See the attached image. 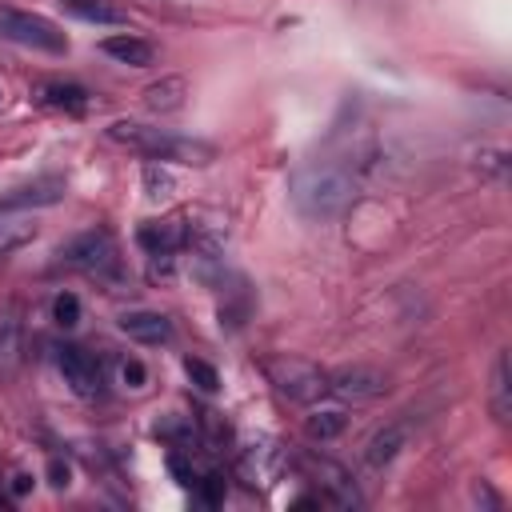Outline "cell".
Instances as JSON below:
<instances>
[{
  "label": "cell",
  "instance_id": "44dd1931",
  "mask_svg": "<svg viewBox=\"0 0 512 512\" xmlns=\"http://www.w3.org/2000/svg\"><path fill=\"white\" fill-rule=\"evenodd\" d=\"M176 192V176L164 164H144V196L148 200H168Z\"/></svg>",
  "mask_w": 512,
  "mask_h": 512
},
{
  "label": "cell",
  "instance_id": "d6986e66",
  "mask_svg": "<svg viewBox=\"0 0 512 512\" xmlns=\"http://www.w3.org/2000/svg\"><path fill=\"white\" fill-rule=\"evenodd\" d=\"M492 416L500 424L512 416V380H508V356L504 352L496 356V368H492Z\"/></svg>",
  "mask_w": 512,
  "mask_h": 512
},
{
  "label": "cell",
  "instance_id": "83f0119b",
  "mask_svg": "<svg viewBox=\"0 0 512 512\" xmlns=\"http://www.w3.org/2000/svg\"><path fill=\"white\" fill-rule=\"evenodd\" d=\"M28 484H32L28 476H16V484H12V492H28Z\"/></svg>",
  "mask_w": 512,
  "mask_h": 512
},
{
  "label": "cell",
  "instance_id": "ffe728a7",
  "mask_svg": "<svg viewBox=\"0 0 512 512\" xmlns=\"http://www.w3.org/2000/svg\"><path fill=\"white\" fill-rule=\"evenodd\" d=\"M68 4V12H76L80 20H92V24H124L128 16L116 8V4H108V0H64Z\"/></svg>",
  "mask_w": 512,
  "mask_h": 512
},
{
  "label": "cell",
  "instance_id": "30bf717a",
  "mask_svg": "<svg viewBox=\"0 0 512 512\" xmlns=\"http://www.w3.org/2000/svg\"><path fill=\"white\" fill-rule=\"evenodd\" d=\"M20 336H24V324H20V304L16 300H0V380H8L20 364Z\"/></svg>",
  "mask_w": 512,
  "mask_h": 512
},
{
  "label": "cell",
  "instance_id": "5bb4252c",
  "mask_svg": "<svg viewBox=\"0 0 512 512\" xmlns=\"http://www.w3.org/2000/svg\"><path fill=\"white\" fill-rule=\"evenodd\" d=\"M64 180L60 176H44V180H36V184H24V188H16L4 204L8 208H44V204H56V200H64Z\"/></svg>",
  "mask_w": 512,
  "mask_h": 512
},
{
  "label": "cell",
  "instance_id": "ba28073f",
  "mask_svg": "<svg viewBox=\"0 0 512 512\" xmlns=\"http://www.w3.org/2000/svg\"><path fill=\"white\" fill-rule=\"evenodd\" d=\"M328 392L340 396V400L364 404V400H376V396L388 392V376L372 364H348V368L328 372Z\"/></svg>",
  "mask_w": 512,
  "mask_h": 512
},
{
  "label": "cell",
  "instance_id": "603a6c76",
  "mask_svg": "<svg viewBox=\"0 0 512 512\" xmlns=\"http://www.w3.org/2000/svg\"><path fill=\"white\" fill-rule=\"evenodd\" d=\"M52 320H56L60 328H76V324H80V300H76L72 292H60V296L52 300Z\"/></svg>",
  "mask_w": 512,
  "mask_h": 512
},
{
  "label": "cell",
  "instance_id": "6da1fadb",
  "mask_svg": "<svg viewBox=\"0 0 512 512\" xmlns=\"http://www.w3.org/2000/svg\"><path fill=\"white\" fill-rule=\"evenodd\" d=\"M356 196V176L344 160L320 156L292 172V204L308 220H332L340 216Z\"/></svg>",
  "mask_w": 512,
  "mask_h": 512
},
{
  "label": "cell",
  "instance_id": "d4e9b609",
  "mask_svg": "<svg viewBox=\"0 0 512 512\" xmlns=\"http://www.w3.org/2000/svg\"><path fill=\"white\" fill-rule=\"evenodd\" d=\"M196 484H200V492H204L208 504H220V500H224V476H220V472H208V476L196 480Z\"/></svg>",
  "mask_w": 512,
  "mask_h": 512
},
{
  "label": "cell",
  "instance_id": "5b68a950",
  "mask_svg": "<svg viewBox=\"0 0 512 512\" xmlns=\"http://www.w3.org/2000/svg\"><path fill=\"white\" fill-rule=\"evenodd\" d=\"M60 264L80 268V272H92V276H116L120 272V252H116V240L104 228H92V232L72 236L60 248Z\"/></svg>",
  "mask_w": 512,
  "mask_h": 512
},
{
  "label": "cell",
  "instance_id": "7402d4cb",
  "mask_svg": "<svg viewBox=\"0 0 512 512\" xmlns=\"http://www.w3.org/2000/svg\"><path fill=\"white\" fill-rule=\"evenodd\" d=\"M344 424H348V416H344L340 408H324V412H312V416H308V436L332 440V436L344 432Z\"/></svg>",
  "mask_w": 512,
  "mask_h": 512
},
{
  "label": "cell",
  "instance_id": "52a82bcc",
  "mask_svg": "<svg viewBox=\"0 0 512 512\" xmlns=\"http://www.w3.org/2000/svg\"><path fill=\"white\" fill-rule=\"evenodd\" d=\"M284 448L272 440V436H260V440H252V444H244L240 448V460H236V472H240V480L248 484V488H268L280 472H284Z\"/></svg>",
  "mask_w": 512,
  "mask_h": 512
},
{
  "label": "cell",
  "instance_id": "cb8c5ba5",
  "mask_svg": "<svg viewBox=\"0 0 512 512\" xmlns=\"http://www.w3.org/2000/svg\"><path fill=\"white\" fill-rule=\"evenodd\" d=\"M184 372H188V376H192V384H196V388H204V392H216V388H220L216 368H212V364H204V360H192V356H188V360H184Z\"/></svg>",
  "mask_w": 512,
  "mask_h": 512
},
{
  "label": "cell",
  "instance_id": "277c9868",
  "mask_svg": "<svg viewBox=\"0 0 512 512\" xmlns=\"http://www.w3.org/2000/svg\"><path fill=\"white\" fill-rule=\"evenodd\" d=\"M268 380L276 384L280 396L296 400V404H312L328 392V372H320L316 364L308 360H296V356H280V360H268L264 364Z\"/></svg>",
  "mask_w": 512,
  "mask_h": 512
},
{
  "label": "cell",
  "instance_id": "ac0fdd59",
  "mask_svg": "<svg viewBox=\"0 0 512 512\" xmlns=\"http://www.w3.org/2000/svg\"><path fill=\"white\" fill-rule=\"evenodd\" d=\"M400 444H404V428L400 424H388V428H380L372 440H368V448H364V460L372 464V468H384L396 452H400Z\"/></svg>",
  "mask_w": 512,
  "mask_h": 512
},
{
  "label": "cell",
  "instance_id": "9c48e42d",
  "mask_svg": "<svg viewBox=\"0 0 512 512\" xmlns=\"http://www.w3.org/2000/svg\"><path fill=\"white\" fill-rule=\"evenodd\" d=\"M304 468L316 476L320 500L340 504V508H360V504H364V500H360V492H356V484H352V476H348L340 464H332V460H316V456H304Z\"/></svg>",
  "mask_w": 512,
  "mask_h": 512
},
{
  "label": "cell",
  "instance_id": "8992f818",
  "mask_svg": "<svg viewBox=\"0 0 512 512\" xmlns=\"http://www.w3.org/2000/svg\"><path fill=\"white\" fill-rule=\"evenodd\" d=\"M56 368L64 376V384L84 396V400H96L104 392V372H100V360L92 352H84L80 344H60L56 348Z\"/></svg>",
  "mask_w": 512,
  "mask_h": 512
},
{
  "label": "cell",
  "instance_id": "4fadbf2b",
  "mask_svg": "<svg viewBox=\"0 0 512 512\" xmlns=\"http://www.w3.org/2000/svg\"><path fill=\"white\" fill-rule=\"evenodd\" d=\"M32 236H36L32 216H28L24 208H8V204H0V256L24 248Z\"/></svg>",
  "mask_w": 512,
  "mask_h": 512
},
{
  "label": "cell",
  "instance_id": "8fae6325",
  "mask_svg": "<svg viewBox=\"0 0 512 512\" xmlns=\"http://www.w3.org/2000/svg\"><path fill=\"white\" fill-rule=\"evenodd\" d=\"M120 332L140 340V344H164L172 336V324L164 312H152V308H136V312H124L120 316Z\"/></svg>",
  "mask_w": 512,
  "mask_h": 512
},
{
  "label": "cell",
  "instance_id": "484cf974",
  "mask_svg": "<svg viewBox=\"0 0 512 512\" xmlns=\"http://www.w3.org/2000/svg\"><path fill=\"white\" fill-rule=\"evenodd\" d=\"M120 376H124L128 388H144V380H148V372H144L140 360H124V364H120Z\"/></svg>",
  "mask_w": 512,
  "mask_h": 512
},
{
  "label": "cell",
  "instance_id": "9a60e30c",
  "mask_svg": "<svg viewBox=\"0 0 512 512\" xmlns=\"http://www.w3.org/2000/svg\"><path fill=\"white\" fill-rule=\"evenodd\" d=\"M100 48L112 56V60H120V64H128V68H148L152 64V44L148 40H140V36H108V40H100Z\"/></svg>",
  "mask_w": 512,
  "mask_h": 512
},
{
  "label": "cell",
  "instance_id": "4316f807",
  "mask_svg": "<svg viewBox=\"0 0 512 512\" xmlns=\"http://www.w3.org/2000/svg\"><path fill=\"white\" fill-rule=\"evenodd\" d=\"M48 476H52L56 488H68V464H64V460H52V464H48Z\"/></svg>",
  "mask_w": 512,
  "mask_h": 512
},
{
  "label": "cell",
  "instance_id": "3957f363",
  "mask_svg": "<svg viewBox=\"0 0 512 512\" xmlns=\"http://www.w3.org/2000/svg\"><path fill=\"white\" fill-rule=\"evenodd\" d=\"M0 40H12V44H24V48H40V52H68V36L48 20V16H36V12H24V8H8L0 4Z\"/></svg>",
  "mask_w": 512,
  "mask_h": 512
},
{
  "label": "cell",
  "instance_id": "7c38bea8",
  "mask_svg": "<svg viewBox=\"0 0 512 512\" xmlns=\"http://www.w3.org/2000/svg\"><path fill=\"white\" fill-rule=\"evenodd\" d=\"M184 96H188V80L184 76H164L156 84L144 88V108L148 112H180L184 108Z\"/></svg>",
  "mask_w": 512,
  "mask_h": 512
},
{
  "label": "cell",
  "instance_id": "e0dca14e",
  "mask_svg": "<svg viewBox=\"0 0 512 512\" xmlns=\"http://www.w3.org/2000/svg\"><path fill=\"white\" fill-rule=\"evenodd\" d=\"M40 104H48V108H56V112H68V116H80V112L88 108V92L76 88V84H44Z\"/></svg>",
  "mask_w": 512,
  "mask_h": 512
},
{
  "label": "cell",
  "instance_id": "7a4b0ae2",
  "mask_svg": "<svg viewBox=\"0 0 512 512\" xmlns=\"http://www.w3.org/2000/svg\"><path fill=\"white\" fill-rule=\"evenodd\" d=\"M104 136L128 152H140V156H152V160H188V164H208L212 160V148L200 144V140H184V136H172L164 128H152V124H140V120H116L104 128Z\"/></svg>",
  "mask_w": 512,
  "mask_h": 512
},
{
  "label": "cell",
  "instance_id": "2e32d148",
  "mask_svg": "<svg viewBox=\"0 0 512 512\" xmlns=\"http://www.w3.org/2000/svg\"><path fill=\"white\" fill-rule=\"evenodd\" d=\"M136 240L148 248V256L152 252H176L180 248V240H184V228L176 224V220H164V224H144L140 232H136Z\"/></svg>",
  "mask_w": 512,
  "mask_h": 512
}]
</instances>
